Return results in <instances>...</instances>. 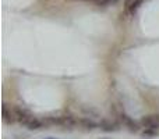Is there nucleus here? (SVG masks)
<instances>
[{"label":"nucleus","instance_id":"13","mask_svg":"<svg viewBox=\"0 0 159 139\" xmlns=\"http://www.w3.org/2000/svg\"><path fill=\"white\" fill-rule=\"evenodd\" d=\"M133 3H134V0H124V7H126V10L133 4Z\"/></svg>","mask_w":159,"mask_h":139},{"label":"nucleus","instance_id":"10","mask_svg":"<svg viewBox=\"0 0 159 139\" xmlns=\"http://www.w3.org/2000/svg\"><path fill=\"white\" fill-rule=\"evenodd\" d=\"M141 135L148 138H154L159 135V129H154V128H143L141 129Z\"/></svg>","mask_w":159,"mask_h":139},{"label":"nucleus","instance_id":"3","mask_svg":"<svg viewBox=\"0 0 159 139\" xmlns=\"http://www.w3.org/2000/svg\"><path fill=\"white\" fill-rule=\"evenodd\" d=\"M121 124L119 123L115 118H101L99 120V129L107 134H112V132H117L120 131Z\"/></svg>","mask_w":159,"mask_h":139},{"label":"nucleus","instance_id":"14","mask_svg":"<svg viewBox=\"0 0 159 139\" xmlns=\"http://www.w3.org/2000/svg\"><path fill=\"white\" fill-rule=\"evenodd\" d=\"M42 139H59V138H56V137H45V138H42Z\"/></svg>","mask_w":159,"mask_h":139},{"label":"nucleus","instance_id":"2","mask_svg":"<svg viewBox=\"0 0 159 139\" xmlns=\"http://www.w3.org/2000/svg\"><path fill=\"white\" fill-rule=\"evenodd\" d=\"M115 114H116V120L121 124V127L127 128L131 134H137V132L141 131V124L137 123L133 117H130L123 109H119V110H115Z\"/></svg>","mask_w":159,"mask_h":139},{"label":"nucleus","instance_id":"7","mask_svg":"<svg viewBox=\"0 0 159 139\" xmlns=\"http://www.w3.org/2000/svg\"><path fill=\"white\" fill-rule=\"evenodd\" d=\"M140 124L143 128H154L159 129V114H148L141 117Z\"/></svg>","mask_w":159,"mask_h":139},{"label":"nucleus","instance_id":"4","mask_svg":"<svg viewBox=\"0 0 159 139\" xmlns=\"http://www.w3.org/2000/svg\"><path fill=\"white\" fill-rule=\"evenodd\" d=\"M13 110H14V114H16V118H17V124L20 125L25 127V124L34 117V114L24 106H13Z\"/></svg>","mask_w":159,"mask_h":139},{"label":"nucleus","instance_id":"12","mask_svg":"<svg viewBox=\"0 0 159 139\" xmlns=\"http://www.w3.org/2000/svg\"><path fill=\"white\" fill-rule=\"evenodd\" d=\"M143 3H144V0H134V3H133V4L127 8V11H129V13L133 15V14L137 13V10L141 7V4H143Z\"/></svg>","mask_w":159,"mask_h":139},{"label":"nucleus","instance_id":"6","mask_svg":"<svg viewBox=\"0 0 159 139\" xmlns=\"http://www.w3.org/2000/svg\"><path fill=\"white\" fill-rule=\"evenodd\" d=\"M2 117H3V123L6 125H14V124H17V118H16V114H14L13 107L7 106L6 103L2 107Z\"/></svg>","mask_w":159,"mask_h":139},{"label":"nucleus","instance_id":"8","mask_svg":"<svg viewBox=\"0 0 159 139\" xmlns=\"http://www.w3.org/2000/svg\"><path fill=\"white\" fill-rule=\"evenodd\" d=\"M78 127L87 129V131H93V129H99V121L82 115V117H78Z\"/></svg>","mask_w":159,"mask_h":139},{"label":"nucleus","instance_id":"9","mask_svg":"<svg viewBox=\"0 0 159 139\" xmlns=\"http://www.w3.org/2000/svg\"><path fill=\"white\" fill-rule=\"evenodd\" d=\"M82 113H84V117H89V118H93V120H96V118L101 120L102 118L95 109H82Z\"/></svg>","mask_w":159,"mask_h":139},{"label":"nucleus","instance_id":"11","mask_svg":"<svg viewBox=\"0 0 159 139\" xmlns=\"http://www.w3.org/2000/svg\"><path fill=\"white\" fill-rule=\"evenodd\" d=\"M119 0H96L93 4L98 6V7H109V6H115L117 4Z\"/></svg>","mask_w":159,"mask_h":139},{"label":"nucleus","instance_id":"5","mask_svg":"<svg viewBox=\"0 0 159 139\" xmlns=\"http://www.w3.org/2000/svg\"><path fill=\"white\" fill-rule=\"evenodd\" d=\"M24 128H27L28 131H41V129H43V128L46 129V128H49V127H48V124H46V121H45L43 117L39 118V117H35V115H34V117L25 124Z\"/></svg>","mask_w":159,"mask_h":139},{"label":"nucleus","instance_id":"1","mask_svg":"<svg viewBox=\"0 0 159 139\" xmlns=\"http://www.w3.org/2000/svg\"><path fill=\"white\" fill-rule=\"evenodd\" d=\"M48 127H59L66 131H73L78 127V117L73 114H60V115H48L43 117Z\"/></svg>","mask_w":159,"mask_h":139},{"label":"nucleus","instance_id":"15","mask_svg":"<svg viewBox=\"0 0 159 139\" xmlns=\"http://www.w3.org/2000/svg\"><path fill=\"white\" fill-rule=\"evenodd\" d=\"M103 139H109V138H103Z\"/></svg>","mask_w":159,"mask_h":139}]
</instances>
